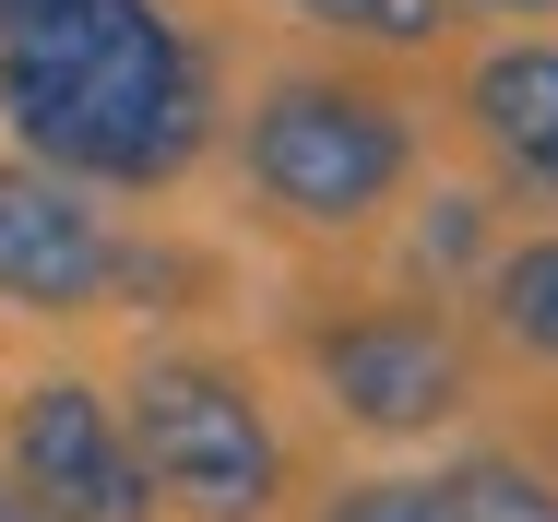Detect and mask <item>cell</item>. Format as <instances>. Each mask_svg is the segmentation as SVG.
Here are the masks:
<instances>
[{"mask_svg":"<svg viewBox=\"0 0 558 522\" xmlns=\"http://www.w3.org/2000/svg\"><path fill=\"white\" fill-rule=\"evenodd\" d=\"M322 36H356V48H440L451 36V0H274Z\"/></svg>","mask_w":558,"mask_h":522,"instance_id":"cell-10","label":"cell"},{"mask_svg":"<svg viewBox=\"0 0 558 522\" xmlns=\"http://www.w3.org/2000/svg\"><path fill=\"white\" fill-rule=\"evenodd\" d=\"M451 12H463V0H451ZM475 12H558V0H475Z\"/></svg>","mask_w":558,"mask_h":522,"instance_id":"cell-14","label":"cell"},{"mask_svg":"<svg viewBox=\"0 0 558 522\" xmlns=\"http://www.w3.org/2000/svg\"><path fill=\"white\" fill-rule=\"evenodd\" d=\"M487 320H499L523 356L558 368V238H523V250L487 262Z\"/></svg>","mask_w":558,"mask_h":522,"instance_id":"cell-8","label":"cell"},{"mask_svg":"<svg viewBox=\"0 0 558 522\" xmlns=\"http://www.w3.org/2000/svg\"><path fill=\"white\" fill-rule=\"evenodd\" d=\"M475 250H487V203L475 191H440L428 226H416V274H475Z\"/></svg>","mask_w":558,"mask_h":522,"instance_id":"cell-12","label":"cell"},{"mask_svg":"<svg viewBox=\"0 0 558 522\" xmlns=\"http://www.w3.org/2000/svg\"><path fill=\"white\" fill-rule=\"evenodd\" d=\"M238 179L286 214V226L344 238V226H368V214L404 203V179H416V119L380 96V84L286 72V84H262L250 119H238Z\"/></svg>","mask_w":558,"mask_h":522,"instance_id":"cell-2","label":"cell"},{"mask_svg":"<svg viewBox=\"0 0 558 522\" xmlns=\"http://www.w3.org/2000/svg\"><path fill=\"white\" fill-rule=\"evenodd\" d=\"M0 475H12L48 522H155L143 451H131L119 404H108V392H84V380H36V392H12Z\"/></svg>","mask_w":558,"mask_h":522,"instance_id":"cell-5","label":"cell"},{"mask_svg":"<svg viewBox=\"0 0 558 522\" xmlns=\"http://www.w3.org/2000/svg\"><path fill=\"white\" fill-rule=\"evenodd\" d=\"M108 286H119V226L96 214V191L36 155H0V309L84 320Z\"/></svg>","mask_w":558,"mask_h":522,"instance_id":"cell-6","label":"cell"},{"mask_svg":"<svg viewBox=\"0 0 558 522\" xmlns=\"http://www.w3.org/2000/svg\"><path fill=\"white\" fill-rule=\"evenodd\" d=\"M440 499H451V522H558V487L511 451H463L440 475Z\"/></svg>","mask_w":558,"mask_h":522,"instance_id":"cell-9","label":"cell"},{"mask_svg":"<svg viewBox=\"0 0 558 522\" xmlns=\"http://www.w3.org/2000/svg\"><path fill=\"white\" fill-rule=\"evenodd\" d=\"M119 427L143 451L155 511L179 522H274V499H286V439L262 416L250 368H226V356H191V344L143 356Z\"/></svg>","mask_w":558,"mask_h":522,"instance_id":"cell-3","label":"cell"},{"mask_svg":"<svg viewBox=\"0 0 558 522\" xmlns=\"http://www.w3.org/2000/svg\"><path fill=\"white\" fill-rule=\"evenodd\" d=\"M310 368H322V392H333L344 427H368V439H428L475 404V356H463V332L440 309H416V298H368V309H333L310 332Z\"/></svg>","mask_w":558,"mask_h":522,"instance_id":"cell-4","label":"cell"},{"mask_svg":"<svg viewBox=\"0 0 558 522\" xmlns=\"http://www.w3.org/2000/svg\"><path fill=\"white\" fill-rule=\"evenodd\" d=\"M0 119L84 191H167L215 143V60L167 0H0Z\"/></svg>","mask_w":558,"mask_h":522,"instance_id":"cell-1","label":"cell"},{"mask_svg":"<svg viewBox=\"0 0 558 522\" xmlns=\"http://www.w3.org/2000/svg\"><path fill=\"white\" fill-rule=\"evenodd\" d=\"M463 119L487 143V167L523 191V203H558V36H511L463 72Z\"/></svg>","mask_w":558,"mask_h":522,"instance_id":"cell-7","label":"cell"},{"mask_svg":"<svg viewBox=\"0 0 558 522\" xmlns=\"http://www.w3.org/2000/svg\"><path fill=\"white\" fill-rule=\"evenodd\" d=\"M0 522H48V511H36V499H24V487H12V475H0Z\"/></svg>","mask_w":558,"mask_h":522,"instance_id":"cell-13","label":"cell"},{"mask_svg":"<svg viewBox=\"0 0 558 522\" xmlns=\"http://www.w3.org/2000/svg\"><path fill=\"white\" fill-rule=\"evenodd\" d=\"M322 522H451V499H440V475H356V487L322 499Z\"/></svg>","mask_w":558,"mask_h":522,"instance_id":"cell-11","label":"cell"}]
</instances>
